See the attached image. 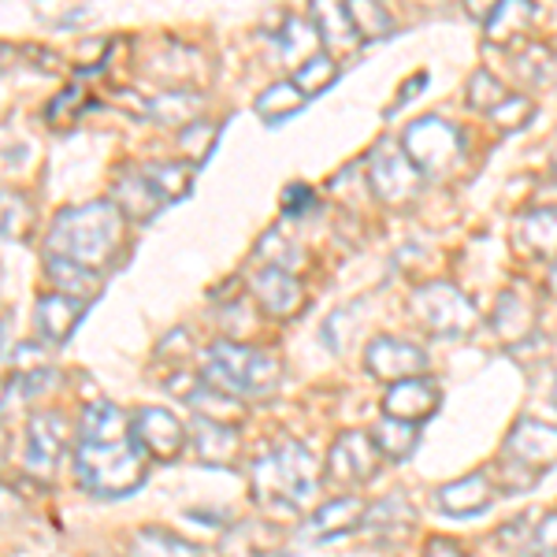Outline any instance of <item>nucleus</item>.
<instances>
[{
    "instance_id": "f257e3e1",
    "label": "nucleus",
    "mask_w": 557,
    "mask_h": 557,
    "mask_svg": "<svg viewBox=\"0 0 557 557\" xmlns=\"http://www.w3.org/2000/svg\"><path fill=\"white\" fill-rule=\"evenodd\" d=\"M75 475L97 498H127L146 483V454L134 446L131 420L112 401L83 409L75 443Z\"/></svg>"
},
{
    "instance_id": "f03ea898",
    "label": "nucleus",
    "mask_w": 557,
    "mask_h": 557,
    "mask_svg": "<svg viewBox=\"0 0 557 557\" xmlns=\"http://www.w3.org/2000/svg\"><path fill=\"white\" fill-rule=\"evenodd\" d=\"M123 231H127V215L112 201H89L78 205V209H64L52 220L49 257H64L83 268H94V272H104L112 264L115 249L123 246Z\"/></svg>"
},
{
    "instance_id": "7ed1b4c3",
    "label": "nucleus",
    "mask_w": 557,
    "mask_h": 557,
    "mask_svg": "<svg viewBox=\"0 0 557 557\" xmlns=\"http://www.w3.org/2000/svg\"><path fill=\"white\" fill-rule=\"evenodd\" d=\"M253 498L268 509H301L320 491V461L301 443L286 438L272 450L257 454L253 469Z\"/></svg>"
},
{
    "instance_id": "20e7f679",
    "label": "nucleus",
    "mask_w": 557,
    "mask_h": 557,
    "mask_svg": "<svg viewBox=\"0 0 557 557\" xmlns=\"http://www.w3.org/2000/svg\"><path fill=\"white\" fill-rule=\"evenodd\" d=\"M283 368L268 349L246 346V343H215L201 357V383L212 391L231 394V398H260L272 394Z\"/></svg>"
},
{
    "instance_id": "39448f33",
    "label": "nucleus",
    "mask_w": 557,
    "mask_h": 557,
    "mask_svg": "<svg viewBox=\"0 0 557 557\" xmlns=\"http://www.w3.org/2000/svg\"><path fill=\"white\" fill-rule=\"evenodd\" d=\"M461 131L446 120H435V115H424V120L409 123V131L401 134V149L412 160L420 175H443L450 172L461 157Z\"/></svg>"
},
{
    "instance_id": "423d86ee",
    "label": "nucleus",
    "mask_w": 557,
    "mask_h": 557,
    "mask_svg": "<svg viewBox=\"0 0 557 557\" xmlns=\"http://www.w3.org/2000/svg\"><path fill=\"white\" fill-rule=\"evenodd\" d=\"M75 443V428L64 412H34L26 420V454H23V469L30 480H52L64 461V454Z\"/></svg>"
},
{
    "instance_id": "0eeeda50",
    "label": "nucleus",
    "mask_w": 557,
    "mask_h": 557,
    "mask_svg": "<svg viewBox=\"0 0 557 557\" xmlns=\"http://www.w3.org/2000/svg\"><path fill=\"white\" fill-rule=\"evenodd\" d=\"M412 312L417 320L431 327L435 335L457 338L475 323V309L472 301L457 290L454 283H424L417 294H412Z\"/></svg>"
},
{
    "instance_id": "6e6552de",
    "label": "nucleus",
    "mask_w": 557,
    "mask_h": 557,
    "mask_svg": "<svg viewBox=\"0 0 557 557\" xmlns=\"http://www.w3.org/2000/svg\"><path fill=\"white\" fill-rule=\"evenodd\" d=\"M186 424L175 417L172 409L164 406H141L131 417V438L146 457H157V461H175L186 446Z\"/></svg>"
},
{
    "instance_id": "1a4fd4ad",
    "label": "nucleus",
    "mask_w": 557,
    "mask_h": 557,
    "mask_svg": "<svg viewBox=\"0 0 557 557\" xmlns=\"http://www.w3.org/2000/svg\"><path fill=\"white\" fill-rule=\"evenodd\" d=\"M420 175L412 168V160L406 157V149H398L394 141H380L368 157V183L380 201L386 205H401L420 190Z\"/></svg>"
},
{
    "instance_id": "9d476101",
    "label": "nucleus",
    "mask_w": 557,
    "mask_h": 557,
    "mask_svg": "<svg viewBox=\"0 0 557 557\" xmlns=\"http://www.w3.org/2000/svg\"><path fill=\"white\" fill-rule=\"evenodd\" d=\"M375 472H380V450H375L372 435H364V431H343L327 457V483L361 487Z\"/></svg>"
},
{
    "instance_id": "9b49d317",
    "label": "nucleus",
    "mask_w": 557,
    "mask_h": 557,
    "mask_svg": "<svg viewBox=\"0 0 557 557\" xmlns=\"http://www.w3.org/2000/svg\"><path fill=\"white\" fill-rule=\"evenodd\" d=\"M364 364H368V372L380 375V380L401 383V380H417V375L428 372V354L412 343H401V338L380 335L368 343Z\"/></svg>"
},
{
    "instance_id": "f8f14e48",
    "label": "nucleus",
    "mask_w": 557,
    "mask_h": 557,
    "mask_svg": "<svg viewBox=\"0 0 557 557\" xmlns=\"http://www.w3.org/2000/svg\"><path fill=\"white\" fill-rule=\"evenodd\" d=\"M249 286H253L260 309L275 320H286V317H298L305 309V286L301 278L294 272H283V268H272V264H260L253 275H249Z\"/></svg>"
},
{
    "instance_id": "ddd939ff",
    "label": "nucleus",
    "mask_w": 557,
    "mask_h": 557,
    "mask_svg": "<svg viewBox=\"0 0 557 557\" xmlns=\"http://www.w3.org/2000/svg\"><path fill=\"white\" fill-rule=\"evenodd\" d=\"M506 457L532 472H543L557 465V428L543 424V420H517L513 431L506 435Z\"/></svg>"
},
{
    "instance_id": "4468645a",
    "label": "nucleus",
    "mask_w": 557,
    "mask_h": 557,
    "mask_svg": "<svg viewBox=\"0 0 557 557\" xmlns=\"http://www.w3.org/2000/svg\"><path fill=\"white\" fill-rule=\"evenodd\" d=\"M364 502L357 494H338V498L323 502L320 509H312V517L305 520L301 528V539L309 543H331L338 535H349L364 524Z\"/></svg>"
},
{
    "instance_id": "2eb2a0df",
    "label": "nucleus",
    "mask_w": 557,
    "mask_h": 557,
    "mask_svg": "<svg viewBox=\"0 0 557 557\" xmlns=\"http://www.w3.org/2000/svg\"><path fill=\"white\" fill-rule=\"evenodd\" d=\"M443 394H438V383L424 380H401L394 383L391 391L383 394V417H394V420H406V424H424L431 412L438 409Z\"/></svg>"
},
{
    "instance_id": "dca6fc26",
    "label": "nucleus",
    "mask_w": 557,
    "mask_h": 557,
    "mask_svg": "<svg viewBox=\"0 0 557 557\" xmlns=\"http://www.w3.org/2000/svg\"><path fill=\"white\" fill-rule=\"evenodd\" d=\"M494 502V483L487 472H469L461 480H450L435 491V506L446 517H475Z\"/></svg>"
},
{
    "instance_id": "f3484780",
    "label": "nucleus",
    "mask_w": 557,
    "mask_h": 557,
    "mask_svg": "<svg viewBox=\"0 0 557 557\" xmlns=\"http://www.w3.org/2000/svg\"><path fill=\"white\" fill-rule=\"evenodd\" d=\"M190 438H194L197 461H201V465H212V469H223V465H235L238 446H242V438H238V428H235V424H215V420H205V417H194Z\"/></svg>"
},
{
    "instance_id": "a211bd4d",
    "label": "nucleus",
    "mask_w": 557,
    "mask_h": 557,
    "mask_svg": "<svg viewBox=\"0 0 557 557\" xmlns=\"http://www.w3.org/2000/svg\"><path fill=\"white\" fill-rule=\"evenodd\" d=\"M86 317V301L64 298V294H45L34 309V327L41 331V338L49 346H60L71 338V331L78 327V320Z\"/></svg>"
},
{
    "instance_id": "6ab92c4d",
    "label": "nucleus",
    "mask_w": 557,
    "mask_h": 557,
    "mask_svg": "<svg viewBox=\"0 0 557 557\" xmlns=\"http://www.w3.org/2000/svg\"><path fill=\"white\" fill-rule=\"evenodd\" d=\"M412 520H417V513H412V506L401 494H386V498H380L375 506L364 509V532L372 535V543H398L401 535L412 528Z\"/></svg>"
},
{
    "instance_id": "aec40b11",
    "label": "nucleus",
    "mask_w": 557,
    "mask_h": 557,
    "mask_svg": "<svg viewBox=\"0 0 557 557\" xmlns=\"http://www.w3.org/2000/svg\"><path fill=\"white\" fill-rule=\"evenodd\" d=\"M112 205L127 215V220H152V215L164 209V201H160V194L152 190V183L141 168H127V172L115 178Z\"/></svg>"
},
{
    "instance_id": "412c9836",
    "label": "nucleus",
    "mask_w": 557,
    "mask_h": 557,
    "mask_svg": "<svg viewBox=\"0 0 557 557\" xmlns=\"http://www.w3.org/2000/svg\"><path fill=\"white\" fill-rule=\"evenodd\" d=\"M45 278L52 283V294H64V298H75L86 305L94 301L104 286L101 272L75 264V260H64V257H45Z\"/></svg>"
},
{
    "instance_id": "4be33fe9",
    "label": "nucleus",
    "mask_w": 557,
    "mask_h": 557,
    "mask_svg": "<svg viewBox=\"0 0 557 557\" xmlns=\"http://www.w3.org/2000/svg\"><path fill=\"white\" fill-rule=\"evenodd\" d=\"M312 26L320 34V45L327 57L335 52H354L361 45V34H357L354 20H349L346 4H317L312 8Z\"/></svg>"
},
{
    "instance_id": "5701e85b",
    "label": "nucleus",
    "mask_w": 557,
    "mask_h": 557,
    "mask_svg": "<svg viewBox=\"0 0 557 557\" xmlns=\"http://www.w3.org/2000/svg\"><path fill=\"white\" fill-rule=\"evenodd\" d=\"M278 550V528L264 520H242L220 539L223 557H272Z\"/></svg>"
},
{
    "instance_id": "b1692460",
    "label": "nucleus",
    "mask_w": 557,
    "mask_h": 557,
    "mask_svg": "<svg viewBox=\"0 0 557 557\" xmlns=\"http://www.w3.org/2000/svg\"><path fill=\"white\" fill-rule=\"evenodd\" d=\"M532 331H535V305L520 298L517 290L502 294L498 309H494V335L506 346H517L520 338H532Z\"/></svg>"
},
{
    "instance_id": "393cba45",
    "label": "nucleus",
    "mask_w": 557,
    "mask_h": 557,
    "mask_svg": "<svg viewBox=\"0 0 557 557\" xmlns=\"http://www.w3.org/2000/svg\"><path fill=\"white\" fill-rule=\"evenodd\" d=\"M197 112H201V97L190 94V89H168V94H157L152 101H146V115L164 127H194Z\"/></svg>"
},
{
    "instance_id": "a878e982",
    "label": "nucleus",
    "mask_w": 557,
    "mask_h": 557,
    "mask_svg": "<svg viewBox=\"0 0 557 557\" xmlns=\"http://www.w3.org/2000/svg\"><path fill=\"white\" fill-rule=\"evenodd\" d=\"M127 557H205V550L172 532H164V528H141L131 539Z\"/></svg>"
},
{
    "instance_id": "bb28decb",
    "label": "nucleus",
    "mask_w": 557,
    "mask_h": 557,
    "mask_svg": "<svg viewBox=\"0 0 557 557\" xmlns=\"http://www.w3.org/2000/svg\"><path fill=\"white\" fill-rule=\"evenodd\" d=\"M420 438V424H406V420H394V417H383L380 424L372 431V443L380 457H391V461H406L412 454Z\"/></svg>"
},
{
    "instance_id": "cd10ccee",
    "label": "nucleus",
    "mask_w": 557,
    "mask_h": 557,
    "mask_svg": "<svg viewBox=\"0 0 557 557\" xmlns=\"http://www.w3.org/2000/svg\"><path fill=\"white\" fill-rule=\"evenodd\" d=\"M305 108V97L294 89V83L286 78V83H275V86H268L264 94L257 97V104H253V112L260 115V120L268 123V127H278L283 120H290V115H298Z\"/></svg>"
},
{
    "instance_id": "c85d7f7f",
    "label": "nucleus",
    "mask_w": 557,
    "mask_h": 557,
    "mask_svg": "<svg viewBox=\"0 0 557 557\" xmlns=\"http://www.w3.org/2000/svg\"><path fill=\"white\" fill-rule=\"evenodd\" d=\"M183 398L190 401L197 417L215 420V424H235V420H242V401L231 398V394L212 391L209 383H197L194 391H183Z\"/></svg>"
},
{
    "instance_id": "c756f323",
    "label": "nucleus",
    "mask_w": 557,
    "mask_h": 557,
    "mask_svg": "<svg viewBox=\"0 0 557 557\" xmlns=\"http://www.w3.org/2000/svg\"><path fill=\"white\" fill-rule=\"evenodd\" d=\"M335 78H338V60L327 57V52H317L312 60H305V64L294 67L290 83L305 101H309V97H317V94H323V89L335 86Z\"/></svg>"
},
{
    "instance_id": "7c9ffc66",
    "label": "nucleus",
    "mask_w": 557,
    "mask_h": 557,
    "mask_svg": "<svg viewBox=\"0 0 557 557\" xmlns=\"http://www.w3.org/2000/svg\"><path fill=\"white\" fill-rule=\"evenodd\" d=\"M146 178L152 183V190L160 194V201H183L186 194H190L194 186V164H146L141 168Z\"/></svg>"
},
{
    "instance_id": "2f4dec72",
    "label": "nucleus",
    "mask_w": 557,
    "mask_h": 557,
    "mask_svg": "<svg viewBox=\"0 0 557 557\" xmlns=\"http://www.w3.org/2000/svg\"><path fill=\"white\" fill-rule=\"evenodd\" d=\"M535 8L532 4H520V0H509V4H494L491 20H487V38L506 45L513 41L517 34L528 30V23H532Z\"/></svg>"
},
{
    "instance_id": "473e14b6",
    "label": "nucleus",
    "mask_w": 557,
    "mask_h": 557,
    "mask_svg": "<svg viewBox=\"0 0 557 557\" xmlns=\"http://www.w3.org/2000/svg\"><path fill=\"white\" fill-rule=\"evenodd\" d=\"M520 238L535 253H554L557 249V209H532L520 215Z\"/></svg>"
},
{
    "instance_id": "72a5a7b5",
    "label": "nucleus",
    "mask_w": 557,
    "mask_h": 557,
    "mask_svg": "<svg viewBox=\"0 0 557 557\" xmlns=\"http://www.w3.org/2000/svg\"><path fill=\"white\" fill-rule=\"evenodd\" d=\"M34 227V209L23 194L0 190V238H26Z\"/></svg>"
},
{
    "instance_id": "f704fd0d",
    "label": "nucleus",
    "mask_w": 557,
    "mask_h": 557,
    "mask_svg": "<svg viewBox=\"0 0 557 557\" xmlns=\"http://www.w3.org/2000/svg\"><path fill=\"white\" fill-rule=\"evenodd\" d=\"M346 8H349V20H354L357 34H361V41L386 38V30H391V15H386L380 4H368V0H357V4H346Z\"/></svg>"
},
{
    "instance_id": "c9c22d12",
    "label": "nucleus",
    "mask_w": 557,
    "mask_h": 557,
    "mask_svg": "<svg viewBox=\"0 0 557 557\" xmlns=\"http://www.w3.org/2000/svg\"><path fill=\"white\" fill-rule=\"evenodd\" d=\"M517 75L524 78L528 86H543L546 78L554 75V52L546 45H528L517 57Z\"/></svg>"
},
{
    "instance_id": "e433bc0d",
    "label": "nucleus",
    "mask_w": 557,
    "mask_h": 557,
    "mask_svg": "<svg viewBox=\"0 0 557 557\" xmlns=\"http://www.w3.org/2000/svg\"><path fill=\"white\" fill-rule=\"evenodd\" d=\"M506 86L498 83V78L491 75V71H475V75L469 78V104L475 108V112H494L502 101H506Z\"/></svg>"
},
{
    "instance_id": "4c0bfd02",
    "label": "nucleus",
    "mask_w": 557,
    "mask_h": 557,
    "mask_svg": "<svg viewBox=\"0 0 557 557\" xmlns=\"http://www.w3.org/2000/svg\"><path fill=\"white\" fill-rule=\"evenodd\" d=\"M86 89H64L60 97H52V104L45 108V115H49V127H60V131H67L71 123H78V115H83V108H86Z\"/></svg>"
},
{
    "instance_id": "58836bf2",
    "label": "nucleus",
    "mask_w": 557,
    "mask_h": 557,
    "mask_svg": "<svg viewBox=\"0 0 557 557\" xmlns=\"http://www.w3.org/2000/svg\"><path fill=\"white\" fill-rule=\"evenodd\" d=\"M257 253L264 264H272V268H283V272H298V264H301V249L298 246H290V242H283L275 235V231H268L264 238H260V246H257Z\"/></svg>"
},
{
    "instance_id": "ea45409f",
    "label": "nucleus",
    "mask_w": 557,
    "mask_h": 557,
    "mask_svg": "<svg viewBox=\"0 0 557 557\" xmlns=\"http://www.w3.org/2000/svg\"><path fill=\"white\" fill-rule=\"evenodd\" d=\"M215 138H220V127H215V123L197 120L194 127H186L183 134H178V146H183V152H190L194 160H205L212 152Z\"/></svg>"
},
{
    "instance_id": "a19ab883",
    "label": "nucleus",
    "mask_w": 557,
    "mask_h": 557,
    "mask_svg": "<svg viewBox=\"0 0 557 557\" xmlns=\"http://www.w3.org/2000/svg\"><path fill=\"white\" fill-rule=\"evenodd\" d=\"M532 115H535V108H532V101H528L524 94H509L506 101H502L491 112V120L502 123L506 131H517V127H524V123L532 120Z\"/></svg>"
},
{
    "instance_id": "79ce46f5",
    "label": "nucleus",
    "mask_w": 557,
    "mask_h": 557,
    "mask_svg": "<svg viewBox=\"0 0 557 557\" xmlns=\"http://www.w3.org/2000/svg\"><path fill=\"white\" fill-rule=\"evenodd\" d=\"M532 557H557V509L532 528Z\"/></svg>"
},
{
    "instance_id": "37998d69",
    "label": "nucleus",
    "mask_w": 557,
    "mask_h": 557,
    "mask_svg": "<svg viewBox=\"0 0 557 557\" xmlns=\"http://www.w3.org/2000/svg\"><path fill=\"white\" fill-rule=\"evenodd\" d=\"M283 209H286V215H294V220L317 209V194H312V186H305V183L286 186V190H283Z\"/></svg>"
},
{
    "instance_id": "c03bdc74",
    "label": "nucleus",
    "mask_w": 557,
    "mask_h": 557,
    "mask_svg": "<svg viewBox=\"0 0 557 557\" xmlns=\"http://www.w3.org/2000/svg\"><path fill=\"white\" fill-rule=\"evenodd\" d=\"M15 368H23V375L26 372H41V368H49L45 364V349L41 346H34V343H26L15 349Z\"/></svg>"
},
{
    "instance_id": "a18cd8bd",
    "label": "nucleus",
    "mask_w": 557,
    "mask_h": 557,
    "mask_svg": "<svg viewBox=\"0 0 557 557\" xmlns=\"http://www.w3.org/2000/svg\"><path fill=\"white\" fill-rule=\"evenodd\" d=\"M424 557H465V550L457 543H450V539H431L424 546Z\"/></svg>"
},
{
    "instance_id": "49530a36",
    "label": "nucleus",
    "mask_w": 557,
    "mask_h": 557,
    "mask_svg": "<svg viewBox=\"0 0 557 557\" xmlns=\"http://www.w3.org/2000/svg\"><path fill=\"white\" fill-rule=\"evenodd\" d=\"M26 57L23 49H15V45H8V41H0V75H8L20 60Z\"/></svg>"
},
{
    "instance_id": "de8ad7c7",
    "label": "nucleus",
    "mask_w": 557,
    "mask_h": 557,
    "mask_svg": "<svg viewBox=\"0 0 557 557\" xmlns=\"http://www.w3.org/2000/svg\"><path fill=\"white\" fill-rule=\"evenodd\" d=\"M424 86H428V75L420 71V75H412V83H406V89H401V101L398 104L412 101V97H417V89H424Z\"/></svg>"
},
{
    "instance_id": "09e8293b",
    "label": "nucleus",
    "mask_w": 557,
    "mask_h": 557,
    "mask_svg": "<svg viewBox=\"0 0 557 557\" xmlns=\"http://www.w3.org/2000/svg\"><path fill=\"white\" fill-rule=\"evenodd\" d=\"M4 343H8V331H4V323H0V354H4Z\"/></svg>"
},
{
    "instance_id": "8fccbe9b",
    "label": "nucleus",
    "mask_w": 557,
    "mask_h": 557,
    "mask_svg": "<svg viewBox=\"0 0 557 557\" xmlns=\"http://www.w3.org/2000/svg\"><path fill=\"white\" fill-rule=\"evenodd\" d=\"M550 294H557V264H554V272H550Z\"/></svg>"
},
{
    "instance_id": "3c124183",
    "label": "nucleus",
    "mask_w": 557,
    "mask_h": 557,
    "mask_svg": "<svg viewBox=\"0 0 557 557\" xmlns=\"http://www.w3.org/2000/svg\"><path fill=\"white\" fill-rule=\"evenodd\" d=\"M349 557H375V550H357V554H349Z\"/></svg>"
},
{
    "instance_id": "603ef678",
    "label": "nucleus",
    "mask_w": 557,
    "mask_h": 557,
    "mask_svg": "<svg viewBox=\"0 0 557 557\" xmlns=\"http://www.w3.org/2000/svg\"><path fill=\"white\" fill-rule=\"evenodd\" d=\"M8 398V383H0V401H4Z\"/></svg>"
},
{
    "instance_id": "864d4df0",
    "label": "nucleus",
    "mask_w": 557,
    "mask_h": 557,
    "mask_svg": "<svg viewBox=\"0 0 557 557\" xmlns=\"http://www.w3.org/2000/svg\"><path fill=\"white\" fill-rule=\"evenodd\" d=\"M550 164H554V175H557V152H554V160H550Z\"/></svg>"
},
{
    "instance_id": "5fc2aeb1",
    "label": "nucleus",
    "mask_w": 557,
    "mask_h": 557,
    "mask_svg": "<svg viewBox=\"0 0 557 557\" xmlns=\"http://www.w3.org/2000/svg\"><path fill=\"white\" fill-rule=\"evenodd\" d=\"M554 409H557V383H554Z\"/></svg>"
}]
</instances>
